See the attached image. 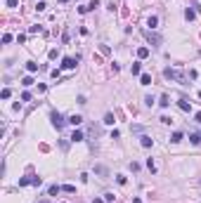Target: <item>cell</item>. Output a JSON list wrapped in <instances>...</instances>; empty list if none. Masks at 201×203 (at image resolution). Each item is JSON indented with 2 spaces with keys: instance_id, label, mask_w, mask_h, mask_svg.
<instances>
[{
  "instance_id": "9a60e30c",
  "label": "cell",
  "mask_w": 201,
  "mask_h": 203,
  "mask_svg": "<svg viewBox=\"0 0 201 203\" xmlns=\"http://www.w3.org/2000/svg\"><path fill=\"white\" fill-rule=\"evenodd\" d=\"M26 69H28V73H36V71H38V64L36 62H26Z\"/></svg>"
},
{
  "instance_id": "5b68a950",
  "label": "cell",
  "mask_w": 201,
  "mask_h": 203,
  "mask_svg": "<svg viewBox=\"0 0 201 203\" xmlns=\"http://www.w3.org/2000/svg\"><path fill=\"white\" fill-rule=\"evenodd\" d=\"M140 144H142V147H144V149H149V147H152V144H154V140H152V137H149V135H142V137H140Z\"/></svg>"
},
{
  "instance_id": "ac0fdd59",
  "label": "cell",
  "mask_w": 201,
  "mask_h": 203,
  "mask_svg": "<svg viewBox=\"0 0 201 203\" xmlns=\"http://www.w3.org/2000/svg\"><path fill=\"white\" fill-rule=\"evenodd\" d=\"M170 142H173V144H177V142H182V132H173Z\"/></svg>"
},
{
  "instance_id": "8fae6325",
  "label": "cell",
  "mask_w": 201,
  "mask_h": 203,
  "mask_svg": "<svg viewBox=\"0 0 201 203\" xmlns=\"http://www.w3.org/2000/svg\"><path fill=\"white\" fill-rule=\"evenodd\" d=\"M185 17L189 19V21H194V19H196V12H194L192 7H187V9H185Z\"/></svg>"
},
{
  "instance_id": "e575fe53",
  "label": "cell",
  "mask_w": 201,
  "mask_h": 203,
  "mask_svg": "<svg viewBox=\"0 0 201 203\" xmlns=\"http://www.w3.org/2000/svg\"><path fill=\"white\" fill-rule=\"evenodd\" d=\"M133 203H142V201H140V198H133Z\"/></svg>"
},
{
  "instance_id": "836d02e7",
  "label": "cell",
  "mask_w": 201,
  "mask_h": 203,
  "mask_svg": "<svg viewBox=\"0 0 201 203\" xmlns=\"http://www.w3.org/2000/svg\"><path fill=\"white\" fill-rule=\"evenodd\" d=\"M92 203H107L104 198H92Z\"/></svg>"
},
{
  "instance_id": "f1b7e54d",
  "label": "cell",
  "mask_w": 201,
  "mask_h": 203,
  "mask_svg": "<svg viewBox=\"0 0 201 203\" xmlns=\"http://www.w3.org/2000/svg\"><path fill=\"white\" fill-rule=\"evenodd\" d=\"M2 43H5V45H7V43H12V35H9V33H5V35H2Z\"/></svg>"
},
{
  "instance_id": "1f68e13d",
  "label": "cell",
  "mask_w": 201,
  "mask_h": 203,
  "mask_svg": "<svg viewBox=\"0 0 201 203\" xmlns=\"http://www.w3.org/2000/svg\"><path fill=\"white\" fill-rule=\"evenodd\" d=\"M19 5V0H7V7H17Z\"/></svg>"
},
{
  "instance_id": "6da1fadb",
  "label": "cell",
  "mask_w": 201,
  "mask_h": 203,
  "mask_svg": "<svg viewBox=\"0 0 201 203\" xmlns=\"http://www.w3.org/2000/svg\"><path fill=\"white\" fill-rule=\"evenodd\" d=\"M163 76H166V78H168V80H175V83H182V85H185V76H182V73H180V71L170 69V66H168V69L163 71Z\"/></svg>"
},
{
  "instance_id": "d6986e66",
  "label": "cell",
  "mask_w": 201,
  "mask_h": 203,
  "mask_svg": "<svg viewBox=\"0 0 201 203\" xmlns=\"http://www.w3.org/2000/svg\"><path fill=\"white\" fill-rule=\"evenodd\" d=\"M21 85H24V88H31V85H33V78H31V76H26V78L21 80Z\"/></svg>"
},
{
  "instance_id": "9c48e42d",
  "label": "cell",
  "mask_w": 201,
  "mask_h": 203,
  "mask_svg": "<svg viewBox=\"0 0 201 203\" xmlns=\"http://www.w3.org/2000/svg\"><path fill=\"white\" fill-rule=\"evenodd\" d=\"M130 73H133V76H140V73H142V66H140V62H135L133 66H130Z\"/></svg>"
},
{
  "instance_id": "7402d4cb",
  "label": "cell",
  "mask_w": 201,
  "mask_h": 203,
  "mask_svg": "<svg viewBox=\"0 0 201 203\" xmlns=\"http://www.w3.org/2000/svg\"><path fill=\"white\" fill-rule=\"evenodd\" d=\"M62 191H66V194H73V191H76V187H71V184H64V187H62Z\"/></svg>"
},
{
  "instance_id": "4316f807",
  "label": "cell",
  "mask_w": 201,
  "mask_h": 203,
  "mask_svg": "<svg viewBox=\"0 0 201 203\" xmlns=\"http://www.w3.org/2000/svg\"><path fill=\"white\" fill-rule=\"evenodd\" d=\"M95 7H100V0H92L90 5H88V12H90V9H95Z\"/></svg>"
},
{
  "instance_id": "d590c367",
  "label": "cell",
  "mask_w": 201,
  "mask_h": 203,
  "mask_svg": "<svg viewBox=\"0 0 201 203\" xmlns=\"http://www.w3.org/2000/svg\"><path fill=\"white\" fill-rule=\"evenodd\" d=\"M59 2H69V0H59Z\"/></svg>"
},
{
  "instance_id": "7a4b0ae2",
  "label": "cell",
  "mask_w": 201,
  "mask_h": 203,
  "mask_svg": "<svg viewBox=\"0 0 201 203\" xmlns=\"http://www.w3.org/2000/svg\"><path fill=\"white\" fill-rule=\"evenodd\" d=\"M50 121H52V125H55L57 130H62V128H64V123H69V121H64V116L57 114V111H52V114H50Z\"/></svg>"
},
{
  "instance_id": "2e32d148",
  "label": "cell",
  "mask_w": 201,
  "mask_h": 203,
  "mask_svg": "<svg viewBox=\"0 0 201 203\" xmlns=\"http://www.w3.org/2000/svg\"><path fill=\"white\" fill-rule=\"evenodd\" d=\"M71 142H83V132L81 130H76V132L71 135Z\"/></svg>"
},
{
  "instance_id": "52a82bcc",
  "label": "cell",
  "mask_w": 201,
  "mask_h": 203,
  "mask_svg": "<svg viewBox=\"0 0 201 203\" xmlns=\"http://www.w3.org/2000/svg\"><path fill=\"white\" fill-rule=\"evenodd\" d=\"M137 57L140 59H147L149 57V47H137Z\"/></svg>"
},
{
  "instance_id": "3957f363",
  "label": "cell",
  "mask_w": 201,
  "mask_h": 203,
  "mask_svg": "<svg viewBox=\"0 0 201 203\" xmlns=\"http://www.w3.org/2000/svg\"><path fill=\"white\" fill-rule=\"evenodd\" d=\"M78 59H81V57H64V59H62V69H76V62H78Z\"/></svg>"
},
{
  "instance_id": "d4e9b609",
  "label": "cell",
  "mask_w": 201,
  "mask_h": 203,
  "mask_svg": "<svg viewBox=\"0 0 201 203\" xmlns=\"http://www.w3.org/2000/svg\"><path fill=\"white\" fill-rule=\"evenodd\" d=\"M26 184H31V177H21L19 179V187H26Z\"/></svg>"
},
{
  "instance_id": "5bb4252c",
  "label": "cell",
  "mask_w": 201,
  "mask_h": 203,
  "mask_svg": "<svg viewBox=\"0 0 201 203\" xmlns=\"http://www.w3.org/2000/svg\"><path fill=\"white\" fill-rule=\"evenodd\" d=\"M147 26L156 28V26H159V17H149V19H147Z\"/></svg>"
},
{
  "instance_id": "e0dca14e",
  "label": "cell",
  "mask_w": 201,
  "mask_h": 203,
  "mask_svg": "<svg viewBox=\"0 0 201 203\" xmlns=\"http://www.w3.org/2000/svg\"><path fill=\"white\" fill-rule=\"evenodd\" d=\"M189 142H192V144H199V142H201V135L199 132H192V135H189Z\"/></svg>"
},
{
  "instance_id": "7c38bea8",
  "label": "cell",
  "mask_w": 201,
  "mask_h": 203,
  "mask_svg": "<svg viewBox=\"0 0 201 203\" xmlns=\"http://www.w3.org/2000/svg\"><path fill=\"white\" fill-rule=\"evenodd\" d=\"M95 172H97V175H102V177H107V175H109V170L104 168V165H95Z\"/></svg>"
},
{
  "instance_id": "cb8c5ba5",
  "label": "cell",
  "mask_w": 201,
  "mask_h": 203,
  "mask_svg": "<svg viewBox=\"0 0 201 203\" xmlns=\"http://www.w3.org/2000/svg\"><path fill=\"white\" fill-rule=\"evenodd\" d=\"M104 123H107V125H114V114H107V116H104Z\"/></svg>"
},
{
  "instance_id": "83f0119b",
  "label": "cell",
  "mask_w": 201,
  "mask_h": 203,
  "mask_svg": "<svg viewBox=\"0 0 201 203\" xmlns=\"http://www.w3.org/2000/svg\"><path fill=\"white\" fill-rule=\"evenodd\" d=\"M47 7V5H45V2H43V0H40V2H38V5H36V9H38V12H43V9H45Z\"/></svg>"
},
{
  "instance_id": "484cf974",
  "label": "cell",
  "mask_w": 201,
  "mask_h": 203,
  "mask_svg": "<svg viewBox=\"0 0 201 203\" xmlns=\"http://www.w3.org/2000/svg\"><path fill=\"white\" fill-rule=\"evenodd\" d=\"M116 182H119V184H126V182H128V177H126V175H116Z\"/></svg>"
},
{
  "instance_id": "ffe728a7",
  "label": "cell",
  "mask_w": 201,
  "mask_h": 203,
  "mask_svg": "<svg viewBox=\"0 0 201 203\" xmlns=\"http://www.w3.org/2000/svg\"><path fill=\"white\" fill-rule=\"evenodd\" d=\"M147 168L152 170V172H156V163H154V158H147Z\"/></svg>"
},
{
  "instance_id": "30bf717a",
  "label": "cell",
  "mask_w": 201,
  "mask_h": 203,
  "mask_svg": "<svg viewBox=\"0 0 201 203\" xmlns=\"http://www.w3.org/2000/svg\"><path fill=\"white\" fill-rule=\"evenodd\" d=\"M140 83H142V85H152V76H149V73H142V76H140Z\"/></svg>"
},
{
  "instance_id": "d6a6232c",
  "label": "cell",
  "mask_w": 201,
  "mask_h": 203,
  "mask_svg": "<svg viewBox=\"0 0 201 203\" xmlns=\"http://www.w3.org/2000/svg\"><path fill=\"white\" fill-rule=\"evenodd\" d=\"M194 121H196V123H201V111H199V114H194Z\"/></svg>"
},
{
  "instance_id": "603a6c76",
  "label": "cell",
  "mask_w": 201,
  "mask_h": 203,
  "mask_svg": "<svg viewBox=\"0 0 201 203\" xmlns=\"http://www.w3.org/2000/svg\"><path fill=\"white\" fill-rule=\"evenodd\" d=\"M0 97H2V99H9V97H12V90H9V88H5V90H2V95H0Z\"/></svg>"
},
{
  "instance_id": "4dcf8cb0",
  "label": "cell",
  "mask_w": 201,
  "mask_h": 203,
  "mask_svg": "<svg viewBox=\"0 0 201 203\" xmlns=\"http://www.w3.org/2000/svg\"><path fill=\"white\" fill-rule=\"evenodd\" d=\"M144 104H147V106H152V104H154V97H152V95H149V97H144Z\"/></svg>"
},
{
  "instance_id": "f546056e",
  "label": "cell",
  "mask_w": 201,
  "mask_h": 203,
  "mask_svg": "<svg viewBox=\"0 0 201 203\" xmlns=\"http://www.w3.org/2000/svg\"><path fill=\"white\" fill-rule=\"evenodd\" d=\"M21 102H31V92H24L21 95Z\"/></svg>"
},
{
  "instance_id": "8d00e7d4",
  "label": "cell",
  "mask_w": 201,
  "mask_h": 203,
  "mask_svg": "<svg viewBox=\"0 0 201 203\" xmlns=\"http://www.w3.org/2000/svg\"><path fill=\"white\" fill-rule=\"evenodd\" d=\"M199 97H201V92H199Z\"/></svg>"
},
{
  "instance_id": "8992f818",
  "label": "cell",
  "mask_w": 201,
  "mask_h": 203,
  "mask_svg": "<svg viewBox=\"0 0 201 203\" xmlns=\"http://www.w3.org/2000/svg\"><path fill=\"white\" fill-rule=\"evenodd\" d=\"M69 123H71V125H81V123H83V116H78V114L69 116Z\"/></svg>"
},
{
  "instance_id": "4fadbf2b",
  "label": "cell",
  "mask_w": 201,
  "mask_h": 203,
  "mask_svg": "<svg viewBox=\"0 0 201 203\" xmlns=\"http://www.w3.org/2000/svg\"><path fill=\"white\" fill-rule=\"evenodd\" d=\"M59 191H62V187H57V184H52L50 189H47V194H50V196H57Z\"/></svg>"
},
{
  "instance_id": "44dd1931",
  "label": "cell",
  "mask_w": 201,
  "mask_h": 203,
  "mask_svg": "<svg viewBox=\"0 0 201 203\" xmlns=\"http://www.w3.org/2000/svg\"><path fill=\"white\" fill-rule=\"evenodd\" d=\"M159 104L163 106V109H166L168 104H170V99H168V95H161V102H159Z\"/></svg>"
},
{
  "instance_id": "ba28073f",
  "label": "cell",
  "mask_w": 201,
  "mask_h": 203,
  "mask_svg": "<svg viewBox=\"0 0 201 203\" xmlns=\"http://www.w3.org/2000/svg\"><path fill=\"white\" fill-rule=\"evenodd\" d=\"M177 106H180L182 111H192V104H189L187 99H180V102H177Z\"/></svg>"
},
{
  "instance_id": "277c9868",
  "label": "cell",
  "mask_w": 201,
  "mask_h": 203,
  "mask_svg": "<svg viewBox=\"0 0 201 203\" xmlns=\"http://www.w3.org/2000/svg\"><path fill=\"white\" fill-rule=\"evenodd\" d=\"M144 35H147V40H149L152 45H161V35L152 33V31H144Z\"/></svg>"
}]
</instances>
